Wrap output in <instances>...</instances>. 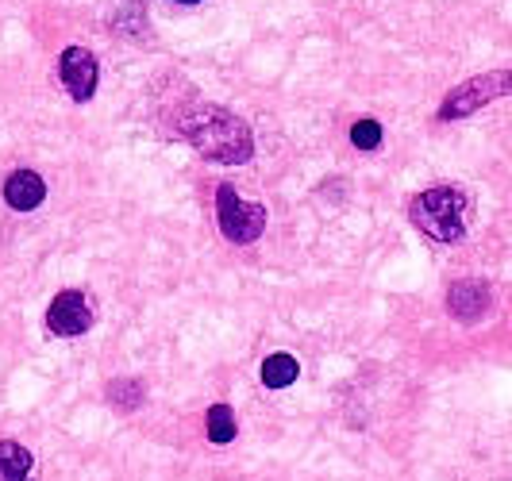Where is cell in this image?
<instances>
[{
	"mask_svg": "<svg viewBox=\"0 0 512 481\" xmlns=\"http://www.w3.org/2000/svg\"><path fill=\"white\" fill-rule=\"evenodd\" d=\"M181 135L205 154L208 162H224V166H243L255 154L251 127L243 124L235 112L216 108V104H197L189 112H181Z\"/></svg>",
	"mask_w": 512,
	"mask_h": 481,
	"instance_id": "cell-1",
	"label": "cell"
},
{
	"mask_svg": "<svg viewBox=\"0 0 512 481\" xmlns=\"http://www.w3.org/2000/svg\"><path fill=\"white\" fill-rule=\"evenodd\" d=\"M466 193L455 185H436L412 201V224L436 243H459L466 235Z\"/></svg>",
	"mask_w": 512,
	"mask_h": 481,
	"instance_id": "cell-2",
	"label": "cell"
},
{
	"mask_svg": "<svg viewBox=\"0 0 512 481\" xmlns=\"http://www.w3.org/2000/svg\"><path fill=\"white\" fill-rule=\"evenodd\" d=\"M512 93V74L509 70H493V74H478L470 81H462L459 89L447 93V101L439 108V120H462L478 108H486L497 97H509Z\"/></svg>",
	"mask_w": 512,
	"mask_h": 481,
	"instance_id": "cell-3",
	"label": "cell"
},
{
	"mask_svg": "<svg viewBox=\"0 0 512 481\" xmlns=\"http://www.w3.org/2000/svg\"><path fill=\"white\" fill-rule=\"evenodd\" d=\"M216 216H220V231L231 243H255L266 228V208L255 201H243L231 185L216 189Z\"/></svg>",
	"mask_w": 512,
	"mask_h": 481,
	"instance_id": "cell-4",
	"label": "cell"
},
{
	"mask_svg": "<svg viewBox=\"0 0 512 481\" xmlns=\"http://www.w3.org/2000/svg\"><path fill=\"white\" fill-rule=\"evenodd\" d=\"M93 324V304L85 293H77V289H66V293H58L47 308V328L54 335H81V331H89Z\"/></svg>",
	"mask_w": 512,
	"mask_h": 481,
	"instance_id": "cell-5",
	"label": "cell"
},
{
	"mask_svg": "<svg viewBox=\"0 0 512 481\" xmlns=\"http://www.w3.org/2000/svg\"><path fill=\"white\" fill-rule=\"evenodd\" d=\"M58 74H62V85L74 101H89L97 93V58L85 51V47H66L62 58H58Z\"/></svg>",
	"mask_w": 512,
	"mask_h": 481,
	"instance_id": "cell-6",
	"label": "cell"
},
{
	"mask_svg": "<svg viewBox=\"0 0 512 481\" xmlns=\"http://www.w3.org/2000/svg\"><path fill=\"white\" fill-rule=\"evenodd\" d=\"M447 308H451V316H459L466 324L482 320L489 308V285L486 281H455L447 293Z\"/></svg>",
	"mask_w": 512,
	"mask_h": 481,
	"instance_id": "cell-7",
	"label": "cell"
},
{
	"mask_svg": "<svg viewBox=\"0 0 512 481\" xmlns=\"http://www.w3.org/2000/svg\"><path fill=\"white\" fill-rule=\"evenodd\" d=\"M47 197V185L43 178L35 174V170H16L12 178L4 181V201L12 204L16 212H31V208H39Z\"/></svg>",
	"mask_w": 512,
	"mask_h": 481,
	"instance_id": "cell-8",
	"label": "cell"
},
{
	"mask_svg": "<svg viewBox=\"0 0 512 481\" xmlns=\"http://www.w3.org/2000/svg\"><path fill=\"white\" fill-rule=\"evenodd\" d=\"M35 478V458L27 447L4 439L0 443V481H31Z\"/></svg>",
	"mask_w": 512,
	"mask_h": 481,
	"instance_id": "cell-9",
	"label": "cell"
},
{
	"mask_svg": "<svg viewBox=\"0 0 512 481\" xmlns=\"http://www.w3.org/2000/svg\"><path fill=\"white\" fill-rule=\"evenodd\" d=\"M297 358L293 355H270L262 362V381L270 385V389H285V385H293L297 381Z\"/></svg>",
	"mask_w": 512,
	"mask_h": 481,
	"instance_id": "cell-10",
	"label": "cell"
},
{
	"mask_svg": "<svg viewBox=\"0 0 512 481\" xmlns=\"http://www.w3.org/2000/svg\"><path fill=\"white\" fill-rule=\"evenodd\" d=\"M208 439L212 443H231L235 439V416H231L228 405L208 408Z\"/></svg>",
	"mask_w": 512,
	"mask_h": 481,
	"instance_id": "cell-11",
	"label": "cell"
},
{
	"mask_svg": "<svg viewBox=\"0 0 512 481\" xmlns=\"http://www.w3.org/2000/svg\"><path fill=\"white\" fill-rule=\"evenodd\" d=\"M108 401L120 408L143 405V385H139V381H116V385L108 389Z\"/></svg>",
	"mask_w": 512,
	"mask_h": 481,
	"instance_id": "cell-12",
	"label": "cell"
},
{
	"mask_svg": "<svg viewBox=\"0 0 512 481\" xmlns=\"http://www.w3.org/2000/svg\"><path fill=\"white\" fill-rule=\"evenodd\" d=\"M351 139H355L359 151H374L382 143V127L374 124V120H359V124L351 127Z\"/></svg>",
	"mask_w": 512,
	"mask_h": 481,
	"instance_id": "cell-13",
	"label": "cell"
},
{
	"mask_svg": "<svg viewBox=\"0 0 512 481\" xmlns=\"http://www.w3.org/2000/svg\"><path fill=\"white\" fill-rule=\"evenodd\" d=\"M174 4H201V0H174Z\"/></svg>",
	"mask_w": 512,
	"mask_h": 481,
	"instance_id": "cell-14",
	"label": "cell"
}]
</instances>
